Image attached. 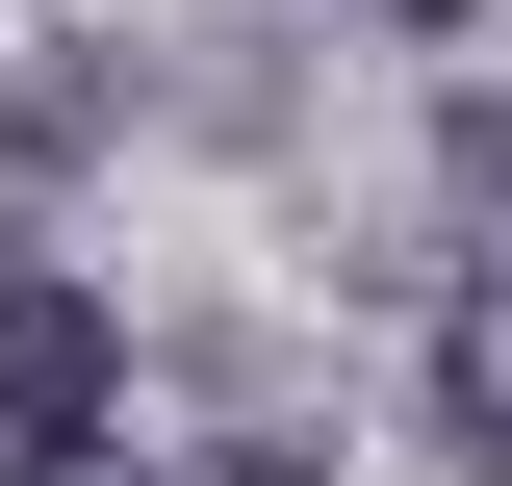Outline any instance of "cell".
<instances>
[{"instance_id":"6da1fadb","label":"cell","mask_w":512,"mask_h":486,"mask_svg":"<svg viewBox=\"0 0 512 486\" xmlns=\"http://www.w3.org/2000/svg\"><path fill=\"white\" fill-rule=\"evenodd\" d=\"M103 435H128L103 282H77V256H0V486H103Z\"/></svg>"},{"instance_id":"7a4b0ae2","label":"cell","mask_w":512,"mask_h":486,"mask_svg":"<svg viewBox=\"0 0 512 486\" xmlns=\"http://www.w3.org/2000/svg\"><path fill=\"white\" fill-rule=\"evenodd\" d=\"M436 435L512 486V256H461V282H436Z\"/></svg>"},{"instance_id":"3957f363","label":"cell","mask_w":512,"mask_h":486,"mask_svg":"<svg viewBox=\"0 0 512 486\" xmlns=\"http://www.w3.org/2000/svg\"><path fill=\"white\" fill-rule=\"evenodd\" d=\"M436 154H461V205H512V103H461V128H436Z\"/></svg>"},{"instance_id":"277c9868","label":"cell","mask_w":512,"mask_h":486,"mask_svg":"<svg viewBox=\"0 0 512 486\" xmlns=\"http://www.w3.org/2000/svg\"><path fill=\"white\" fill-rule=\"evenodd\" d=\"M205 486H333V461H308V435H231V461H205Z\"/></svg>"}]
</instances>
